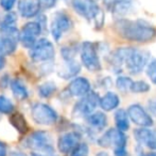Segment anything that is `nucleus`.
Listing matches in <instances>:
<instances>
[{"label":"nucleus","instance_id":"f257e3e1","mask_svg":"<svg viewBox=\"0 0 156 156\" xmlns=\"http://www.w3.org/2000/svg\"><path fill=\"white\" fill-rule=\"evenodd\" d=\"M115 30L122 39L137 43H147L152 41L156 36L155 28L144 19H117Z\"/></svg>","mask_w":156,"mask_h":156},{"label":"nucleus","instance_id":"f03ea898","mask_svg":"<svg viewBox=\"0 0 156 156\" xmlns=\"http://www.w3.org/2000/svg\"><path fill=\"white\" fill-rule=\"evenodd\" d=\"M73 10L89 23L96 25L97 29H101L104 24V12L94 0H72Z\"/></svg>","mask_w":156,"mask_h":156},{"label":"nucleus","instance_id":"7ed1b4c3","mask_svg":"<svg viewBox=\"0 0 156 156\" xmlns=\"http://www.w3.org/2000/svg\"><path fill=\"white\" fill-rule=\"evenodd\" d=\"M23 146L34 150L35 152L41 153V154L53 155L54 148L53 141L50 134L46 131H33L31 135H29L23 141Z\"/></svg>","mask_w":156,"mask_h":156},{"label":"nucleus","instance_id":"20e7f679","mask_svg":"<svg viewBox=\"0 0 156 156\" xmlns=\"http://www.w3.org/2000/svg\"><path fill=\"white\" fill-rule=\"evenodd\" d=\"M81 61L84 67H86L89 72H98L101 70L100 57L98 54L97 45L93 42L85 41L81 45Z\"/></svg>","mask_w":156,"mask_h":156},{"label":"nucleus","instance_id":"39448f33","mask_svg":"<svg viewBox=\"0 0 156 156\" xmlns=\"http://www.w3.org/2000/svg\"><path fill=\"white\" fill-rule=\"evenodd\" d=\"M149 59H150L149 52L132 47L126 61H125V67H126V70L129 74L138 75L148 65Z\"/></svg>","mask_w":156,"mask_h":156},{"label":"nucleus","instance_id":"423d86ee","mask_svg":"<svg viewBox=\"0 0 156 156\" xmlns=\"http://www.w3.org/2000/svg\"><path fill=\"white\" fill-rule=\"evenodd\" d=\"M54 45L47 39L37 40L36 44L30 49V58L34 62H49L54 58Z\"/></svg>","mask_w":156,"mask_h":156},{"label":"nucleus","instance_id":"0eeeda50","mask_svg":"<svg viewBox=\"0 0 156 156\" xmlns=\"http://www.w3.org/2000/svg\"><path fill=\"white\" fill-rule=\"evenodd\" d=\"M99 95L96 92H89L87 95L81 97L80 101L76 103L72 110V115L76 118H86L94 112L99 106Z\"/></svg>","mask_w":156,"mask_h":156},{"label":"nucleus","instance_id":"6e6552de","mask_svg":"<svg viewBox=\"0 0 156 156\" xmlns=\"http://www.w3.org/2000/svg\"><path fill=\"white\" fill-rule=\"evenodd\" d=\"M32 118L35 123L39 125L49 126L58 121V116L51 106L44 103H37L32 107Z\"/></svg>","mask_w":156,"mask_h":156},{"label":"nucleus","instance_id":"1a4fd4ad","mask_svg":"<svg viewBox=\"0 0 156 156\" xmlns=\"http://www.w3.org/2000/svg\"><path fill=\"white\" fill-rule=\"evenodd\" d=\"M98 144L101 148L114 150L126 148V136L123 131H120L117 128H109L98 139Z\"/></svg>","mask_w":156,"mask_h":156},{"label":"nucleus","instance_id":"9d476101","mask_svg":"<svg viewBox=\"0 0 156 156\" xmlns=\"http://www.w3.org/2000/svg\"><path fill=\"white\" fill-rule=\"evenodd\" d=\"M72 25L73 23H72L71 18L66 13L61 12V11L54 13L51 21H50V32H51V36L54 39V41H60L64 33L71 29Z\"/></svg>","mask_w":156,"mask_h":156},{"label":"nucleus","instance_id":"9b49d317","mask_svg":"<svg viewBox=\"0 0 156 156\" xmlns=\"http://www.w3.org/2000/svg\"><path fill=\"white\" fill-rule=\"evenodd\" d=\"M41 31L43 29L38 21H29L25 24L19 31V42L25 48L31 49L36 44L37 38L41 36Z\"/></svg>","mask_w":156,"mask_h":156},{"label":"nucleus","instance_id":"f8f14e48","mask_svg":"<svg viewBox=\"0 0 156 156\" xmlns=\"http://www.w3.org/2000/svg\"><path fill=\"white\" fill-rule=\"evenodd\" d=\"M129 119H131V121L134 124L138 125L140 127H150L153 125V119L150 115L148 113V111L144 108L142 106H140L139 104H133L127 108L126 111Z\"/></svg>","mask_w":156,"mask_h":156},{"label":"nucleus","instance_id":"ddd939ff","mask_svg":"<svg viewBox=\"0 0 156 156\" xmlns=\"http://www.w3.org/2000/svg\"><path fill=\"white\" fill-rule=\"evenodd\" d=\"M81 134L78 131H68L60 136L58 140V149L63 154L70 153L80 143Z\"/></svg>","mask_w":156,"mask_h":156},{"label":"nucleus","instance_id":"4468645a","mask_svg":"<svg viewBox=\"0 0 156 156\" xmlns=\"http://www.w3.org/2000/svg\"><path fill=\"white\" fill-rule=\"evenodd\" d=\"M67 90L71 96L83 97L91 91V86L87 78L76 77L69 82Z\"/></svg>","mask_w":156,"mask_h":156},{"label":"nucleus","instance_id":"2eb2a0df","mask_svg":"<svg viewBox=\"0 0 156 156\" xmlns=\"http://www.w3.org/2000/svg\"><path fill=\"white\" fill-rule=\"evenodd\" d=\"M134 137L139 144L156 150V131L149 127H140L134 131Z\"/></svg>","mask_w":156,"mask_h":156},{"label":"nucleus","instance_id":"dca6fc26","mask_svg":"<svg viewBox=\"0 0 156 156\" xmlns=\"http://www.w3.org/2000/svg\"><path fill=\"white\" fill-rule=\"evenodd\" d=\"M17 9L19 15L25 18H32L37 16L41 11L38 0H18Z\"/></svg>","mask_w":156,"mask_h":156},{"label":"nucleus","instance_id":"f3484780","mask_svg":"<svg viewBox=\"0 0 156 156\" xmlns=\"http://www.w3.org/2000/svg\"><path fill=\"white\" fill-rule=\"evenodd\" d=\"M109 8L115 17L121 19L133 12L135 8V0H114Z\"/></svg>","mask_w":156,"mask_h":156},{"label":"nucleus","instance_id":"a211bd4d","mask_svg":"<svg viewBox=\"0 0 156 156\" xmlns=\"http://www.w3.org/2000/svg\"><path fill=\"white\" fill-rule=\"evenodd\" d=\"M81 72V64L76 60L65 61L64 64L60 67L58 71V75L63 79H73Z\"/></svg>","mask_w":156,"mask_h":156},{"label":"nucleus","instance_id":"6ab92c4d","mask_svg":"<svg viewBox=\"0 0 156 156\" xmlns=\"http://www.w3.org/2000/svg\"><path fill=\"white\" fill-rule=\"evenodd\" d=\"M120 104V98L118 94L114 92H106L99 98V106L104 111H112L118 108Z\"/></svg>","mask_w":156,"mask_h":156},{"label":"nucleus","instance_id":"aec40b11","mask_svg":"<svg viewBox=\"0 0 156 156\" xmlns=\"http://www.w3.org/2000/svg\"><path fill=\"white\" fill-rule=\"evenodd\" d=\"M132 47H119L112 52L111 57H109V62H111L112 67L115 69L121 67L122 65L125 64V61L127 59L129 51H131Z\"/></svg>","mask_w":156,"mask_h":156},{"label":"nucleus","instance_id":"412c9836","mask_svg":"<svg viewBox=\"0 0 156 156\" xmlns=\"http://www.w3.org/2000/svg\"><path fill=\"white\" fill-rule=\"evenodd\" d=\"M86 122L91 128L96 129V131H103L107 125V117L105 116L104 112L102 111H94L88 117L85 118Z\"/></svg>","mask_w":156,"mask_h":156},{"label":"nucleus","instance_id":"4be33fe9","mask_svg":"<svg viewBox=\"0 0 156 156\" xmlns=\"http://www.w3.org/2000/svg\"><path fill=\"white\" fill-rule=\"evenodd\" d=\"M18 39L2 36V38L0 39V55L4 57L14 54L18 45Z\"/></svg>","mask_w":156,"mask_h":156},{"label":"nucleus","instance_id":"5701e85b","mask_svg":"<svg viewBox=\"0 0 156 156\" xmlns=\"http://www.w3.org/2000/svg\"><path fill=\"white\" fill-rule=\"evenodd\" d=\"M10 122L12 124V126L18 131L19 134L23 135V134H27L28 129H29V125L26 120V118L21 115L20 112H13L11 113L10 117Z\"/></svg>","mask_w":156,"mask_h":156},{"label":"nucleus","instance_id":"b1692460","mask_svg":"<svg viewBox=\"0 0 156 156\" xmlns=\"http://www.w3.org/2000/svg\"><path fill=\"white\" fill-rule=\"evenodd\" d=\"M10 86H11V90H12L13 94H14V96L17 100L23 101V100H26V98H28V96H29V91H28L25 83L21 82L19 79H14V80H12Z\"/></svg>","mask_w":156,"mask_h":156},{"label":"nucleus","instance_id":"393cba45","mask_svg":"<svg viewBox=\"0 0 156 156\" xmlns=\"http://www.w3.org/2000/svg\"><path fill=\"white\" fill-rule=\"evenodd\" d=\"M115 123L117 129L120 131H126L129 128V120L124 109H118L115 113Z\"/></svg>","mask_w":156,"mask_h":156},{"label":"nucleus","instance_id":"a878e982","mask_svg":"<svg viewBox=\"0 0 156 156\" xmlns=\"http://www.w3.org/2000/svg\"><path fill=\"white\" fill-rule=\"evenodd\" d=\"M58 90L55 82L53 81H46L38 87V95L41 98H49L53 95Z\"/></svg>","mask_w":156,"mask_h":156},{"label":"nucleus","instance_id":"bb28decb","mask_svg":"<svg viewBox=\"0 0 156 156\" xmlns=\"http://www.w3.org/2000/svg\"><path fill=\"white\" fill-rule=\"evenodd\" d=\"M133 79L129 76H119L116 80V87L121 92H129L131 91V87L133 85Z\"/></svg>","mask_w":156,"mask_h":156},{"label":"nucleus","instance_id":"cd10ccee","mask_svg":"<svg viewBox=\"0 0 156 156\" xmlns=\"http://www.w3.org/2000/svg\"><path fill=\"white\" fill-rule=\"evenodd\" d=\"M15 106L13 102L4 95H0V113L11 115L14 112Z\"/></svg>","mask_w":156,"mask_h":156},{"label":"nucleus","instance_id":"c85d7f7f","mask_svg":"<svg viewBox=\"0 0 156 156\" xmlns=\"http://www.w3.org/2000/svg\"><path fill=\"white\" fill-rule=\"evenodd\" d=\"M151 90V87L148 82L144 80H137V81H133V85L131 87V92L133 93H147Z\"/></svg>","mask_w":156,"mask_h":156},{"label":"nucleus","instance_id":"c756f323","mask_svg":"<svg viewBox=\"0 0 156 156\" xmlns=\"http://www.w3.org/2000/svg\"><path fill=\"white\" fill-rule=\"evenodd\" d=\"M76 47L72 45H66L63 46L62 49H61V55H62L64 61H70L74 60V57L76 55Z\"/></svg>","mask_w":156,"mask_h":156},{"label":"nucleus","instance_id":"7c9ffc66","mask_svg":"<svg viewBox=\"0 0 156 156\" xmlns=\"http://www.w3.org/2000/svg\"><path fill=\"white\" fill-rule=\"evenodd\" d=\"M89 153V149L87 143L80 142L73 150L70 152V156H87Z\"/></svg>","mask_w":156,"mask_h":156},{"label":"nucleus","instance_id":"2f4dec72","mask_svg":"<svg viewBox=\"0 0 156 156\" xmlns=\"http://www.w3.org/2000/svg\"><path fill=\"white\" fill-rule=\"evenodd\" d=\"M17 21V14L15 12H8L4 16L3 21L0 24V27H9V26H15Z\"/></svg>","mask_w":156,"mask_h":156},{"label":"nucleus","instance_id":"473e14b6","mask_svg":"<svg viewBox=\"0 0 156 156\" xmlns=\"http://www.w3.org/2000/svg\"><path fill=\"white\" fill-rule=\"evenodd\" d=\"M146 73L151 82L156 85V60H152L146 67Z\"/></svg>","mask_w":156,"mask_h":156},{"label":"nucleus","instance_id":"72a5a7b5","mask_svg":"<svg viewBox=\"0 0 156 156\" xmlns=\"http://www.w3.org/2000/svg\"><path fill=\"white\" fill-rule=\"evenodd\" d=\"M16 1L17 0H0V6L2 8V10L6 11V12H10L14 8Z\"/></svg>","mask_w":156,"mask_h":156},{"label":"nucleus","instance_id":"f704fd0d","mask_svg":"<svg viewBox=\"0 0 156 156\" xmlns=\"http://www.w3.org/2000/svg\"><path fill=\"white\" fill-rule=\"evenodd\" d=\"M147 109H148L149 115H152L156 117V98H151V100L148 101Z\"/></svg>","mask_w":156,"mask_h":156},{"label":"nucleus","instance_id":"c9c22d12","mask_svg":"<svg viewBox=\"0 0 156 156\" xmlns=\"http://www.w3.org/2000/svg\"><path fill=\"white\" fill-rule=\"evenodd\" d=\"M39 2V6L44 9H51L52 6H55L56 0H38Z\"/></svg>","mask_w":156,"mask_h":156},{"label":"nucleus","instance_id":"e433bc0d","mask_svg":"<svg viewBox=\"0 0 156 156\" xmlns=\"http://www.w3.org/2000/svg\"><path fill=\"white\" fill-rule=\"evenodd\" d=\"M0 156H8V149L3 142L0 141Z\"/></svg>","mask_w":156,"mask_h":156},{"label":"nucleus","instance_id":"4c0bfd02","mask_svg":"<svg viewBox=\"0 0 156 156\" xmlns=\"http://www.w3.org/2000/svg\"><path fill=\"white\" fill-rule=\"evenodd\" d=\"M115 156H126V149H118V150H114Z\"/></svg>","mask_w":156,"mask_h":156},{"label":"nucleus","instance_id":"58836bf2","mask_svg":"<svg viewBox=\"0 0 156 156\" xmlns=\"http://www.w3.org/2000/svg\"><path fill=\"white\" fill-rule=\"evenodd\" d=\"M5 63H6L5 58H4L3 56H1V55H0V71H1V70L3 69L4 67H5Z\"/></svg>","mask_w":156,"mask_h":156},{"label":"nucleus","instance_id":"ea45409f","mask_svg":"<svg viewBox=\"0 0 156 156\" xmlns=\"http://www.w3.org/2000/svg\"><path fill=\"white\" fill-rule=\"evenodd\" d=\"M10 156H27L25 153L20 152V151H12L10 153Z\"/></svg>","mask_w":156,"mask_h":156},{"label":"nucleus","instance_id":"a19ab883","mask_svg":"<svg viewBox=\"0 0 156 156\" xmlns=\"http://www.w3.org/2000/svg\"><path fill=\"white\" fill-rule=\"evenodd\" d=\"M140 156H156V152H149V153H141Z\"/></svg>","mask_w":156,"mask_h":156},{"label":"nucleus","instance_id":"79ce46f5","mask_svg":"<svg viewBox=\"0 0 156 156\" xmlns=\"http://www.w3.org/2000/svg\"><path fill=\"white\" fill-rule=\"evenodd\" d=\"M96 156H111V155L106 152H99V153H97Z\"/></svg>","mask_w":156,"mask_h":156},{"label":"nucleus","instance_id":"37998d69","mask_svg":"<svg viewBox=\"0 0 156 156\" xmlns=\"http://www.w3.org/2000/svg\"><path fill=\"white\" fill-rule=\"evenodd\" d=\"M31 156H45V155L41 154V153H38V152H32Z\"/></svg>","mask_w":156,"mask_h":156},{"label":"nucleus","instance_id":"c03bdc74","mask_svg":"<svg viewBox=\"0 0 156 156\" xmlns=\"http://www.w3.org/2000/svg\"><path fill=\"white\" fill-rule=\"evenodd\" d=\"M94 1H97V0H94Z\"/></svg>","mask_w":156,"mask_h":156}]
</instances>
